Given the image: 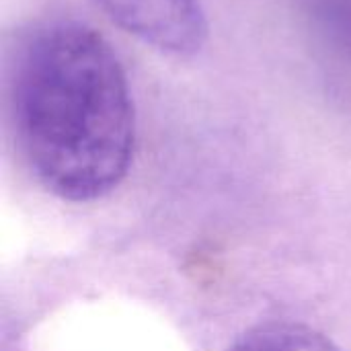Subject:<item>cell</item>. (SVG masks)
<instances>
[{
  "mask_svg": "<svg viewBox=\"0 0 351 351\" xmlns=\"http://www.w3.org/2000/svg\"><path fill=\"white\" fill-rule=\"evenodd\" d=\"M8 117L35 179L66 202H93L128 175L136 109L111 43L74 19L19 33L4 70Z\"/></svg>",
  "mask_w": 351,
  "mask_h": 351,
  "instance_id": "cell-1",
  "label": "cell"
},
{
  "mask_svg": "<svg viewBox=\"0 0 351 351\" xmlns=\"http://www.w3.org/2000/svg\"><path fill=\"white\" fill-rule=\"evenodd\" d=\"M128 35L173 56L191 58L208 41V19L199 0H95Z\"/></svg>",
  "mask_w": 351,
  "mask_h": 351,
  "instance_id": "cell-2",
  "label": "cell"
},
{
  "mask_svg": "<svg viewBox=\"0 0 351 351\" xmlns=\"http://www.w3.org/2000/svg\"><path fill=\"white\" fill-rule=\"evenodd\" d=\"M228 351H341L323 333L300 323H265L243 333Z\"/></svg>",
  "mask_w": 351,
  "mask_h": 351,
  "instance_id": "cell-3",
  "label": "cell"
},
{
  "mask_svg": "<svg viewBox=\"0 0 351 351\" xmlns=\"http://www.w3.org/2000/svg\"><path fill=\"white\" fill-rule=\"evenodd\" d=\"M323 33L351 62V0H311Z\"/></svg>",
  "mask_w": 351,
  "mask_h": 351,
  "instance_id": "cell-4",
  "label": "cell"
}]
</instances>
